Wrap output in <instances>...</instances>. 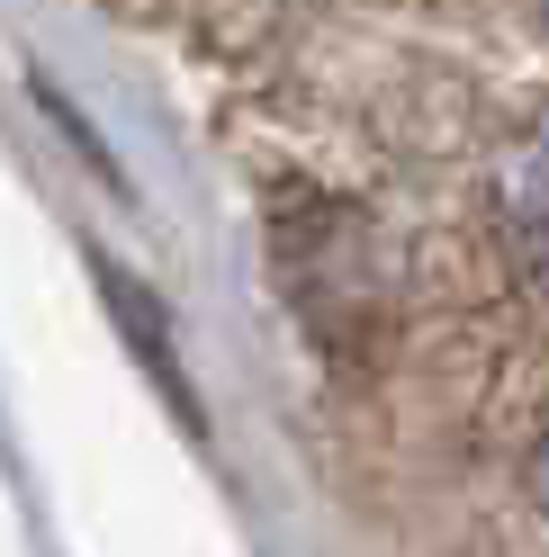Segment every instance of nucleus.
<instances>
[{"label": "nucleus", "mask_w": 549, "mask_h": 557, "mask_svg": "<svg viewBox=\"0 0 549 557\" xmlns=\"http://www.w3.org/2000/svg\"><path fill=\"white\" fill-rule=\"evenodd\" d=\"M523 485H532V504L549 512V413H540V432H532V468H523Z\"/></svg>", "instance_id": "f03ea898"}, {"label": "nucleus", "mask_w": 549, "mask_h": 557, "mask_svg": "<svg viewBox=\"0 0 549 557\" xmlns=\"http://www.w3.org/2000/svg\"><path fill=\"white\" fill-rule=\"evenodd\" d=\"M496 234H504L513 270L549 297V109L513 135L504 162H496Z\"/></svg>", "instance_id": "f257e3e1"}, {"label": "nucleus", "mask_w": 549, "mask_h": 557, "mask_svg": "<svg viewBox=\"0 0 549 557\" xmlns=\"http://www.w3.org/2000/svg\"><path fill=\"white\" fill-rule=\"evenodd\" d=\"M532 10H540V18H549V0H532Z\"/></svg>", "instance_id": "7ed1b4c3"}]
</instances>
